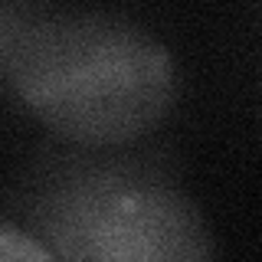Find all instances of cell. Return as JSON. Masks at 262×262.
I'll use <instances>...</instances> for the list:
<instances>
[{"instance_id": "1", "label": "cell", "mask_w": 262, "mask_h": 262, "mask_svg": "<svg viewBox=\"0 0 262 262\" xmlns=\"http://www.w3.org/2000/svg\"><path fill=\"white\" fill-rule=\"evenodd\" d=\"M10 207L53 262H220L177 158L154 141H49L27 161Z\"/></svg>"}, {"instance_id": "2", "label": "cell", "mask_w": 262, "mask_h": 262, "mask_svg": "<svg viewBox=\"0 0 262 262\" xmlns=\"http://www.w3.org/2000/svg\"><path fill=\"white\" fill-rule=\"evenodd\" d=\"M0 72L56 141L79 147L147 141L177 102L170 49L115 10L20 4Z\"/></svg>"}, {"instance_id": "3", "label": "cell", "mask_w": 262, "mask_h": 262, "mask_svg": "<svg viewBox=\"0 0 262 262\" xmlns=\"http://www.w3.org/2000/svg\"><path fill=\"white\" fill-rule=\"evenodd\" d=\"M0 262H53V256L20 223L0 216Z\"/></svg>"}, {"instance_id": "4", "label": "cell", "mask_w": 262, "mask_h": 262, "mask_svg": "<svg viewBox=\"0 0 262 262\" xmlns=\"http://www.w3.org/2000/svg\"><path fill=\"white\" fill-rule=\"evenodd\" d=\"M16 7L20 4H0V59H4V46L10 39V30H13V20H16Z\"/></svg>"}]
</instances>
